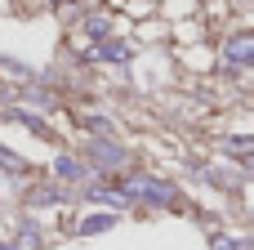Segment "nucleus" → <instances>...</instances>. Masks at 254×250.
<instances>
[]
</instances>
